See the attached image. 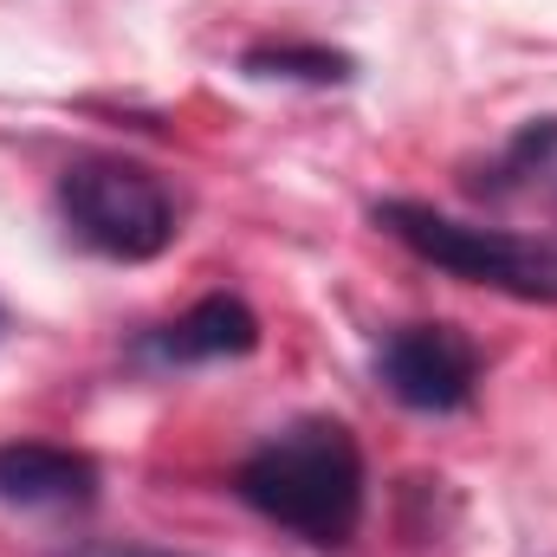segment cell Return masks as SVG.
Returning <instances> with one entry per match:
<instances>
[{"mask_svg": "<svg viewBox=\"0 0 557 557\" xmlns=\"http://www.w3.org/2000/svg\"><path fill=\"white\" fill-rule=\"evenodd\" d=\"M234 493L278 532L318 545V552H344L363 525V499H370V473H363V447L344 421L331 416H298L273 428L234 473Z\"/></svg>", "mask_w": 557, "mask_h": 557, "instance_id": "1", "label": "cell"}, {"mask_svg": "<svg viewBox=\"0 0 557 557\" xmlns=\"http://www.w3.org/2000/svg\"><path fill=\"white\" fill-rule=\"evenodd\" d=\"M370 221L434 273H454L467 285L525 298V305H557V240H532V234H512V227H480V221L441 214L428 201H376Z\"/></svg>", "mask_w": 557, "mask_h": 557, "instance_id": "2", "label": "cell"}, {"mask_svg": "<svg viewBox=\"0 0 557 557\" xmlns=\"http://www.w3.org/2000/svg\"><path fill=\"white\" fill-rule=\"evenodd\" d=\"M59 214L78 247L124 260V267L169 253L175 240V195L162 188V175L124 156H78L59 175Z\"/></svg>", "mask_w": 557, "mask_h": 557, "instance_id": "3", "label": "cell"}, {"mask_svg": "<svg viewBox=\"0 0 557 557\" xmlns=\"http://www.w3.org/2000/svg\"><path fill=\"white\" fill-rule=\"evenodd\" d=\"M376 383L416 416H454L480 389V350L460 324H403L376 344Z\"/></svg>", "mask_w": 557, "mask_h": 557, "instance_id": "4", "label": "cell"}, {"mask_svg": "<svg viewBox=\"0 0 557 557\" xmlns=\"http://www.w3.org/2000/svg\"><path fill=\"white\" fill-rule=\"evenodd\" d=\"M260 344V318L247 298L234 292H208L195 298L175 324H156L137 337V363L156 370H188V363H221V357H247Z\"/></svg>", "mask_w": 557, "mask_h": 557, "instance_id": "5", "label": "cell"}, {"mask_svg": "<svg viewBox=\"0 0 557 557\" xmlns=\"http://www.w3.org/2000/svg\"><path fill=\"white\" fill-rule=\"evenodd\" d=\"M98 499V460L59 441H0V506L72 512Z\"/></svg>", "mask_w": 557, "mask_h": 557, "instance_id": "6", "label": "cell"}, {"mask_svg": "<svg viewBox=\"0 0 557 557\" xmlns=\"http://www.w3.org/2000/svg\"><path fill=\"white\" fill-rule=\"evenodd\" d=\"M473 195L480 201H539V208H557V117L525 124L519 137L486 162V175L473 182Z\"/></svg>", "mask_w": 557, "mask_h": 557, "instance_id": "7", "label": "cell"}, {"mask_svg": "<svg viewBox=\"0 0 557 557\" xmlns=\"http://www.w3.org/2000/svg\"><path fill=\"white\" fill-rule=\"evenodd\" d=\"M240 72H247V78H292V85H350V78H357V59L337 52V46L267 39V46H247V52H240Z\"/></svg>", "mask_w": 557, "mask_h": 557, "instance_id": "8", "label": "cell"}, {"mask_svg": "<svg viewBox=\"0 0 557 557\" xmlns=\"http://www.w3.org/2000/svg\"><path fill=\"white\" fill-rule=\"evenodd\" d=\"M52 557H175V552H156V545H117V539H85V545H65V552H52Z\"/></svg>", "mask_w": 557, "mask_h": 557, "instance_id": "9", "label": "cell"}]
</instances>
